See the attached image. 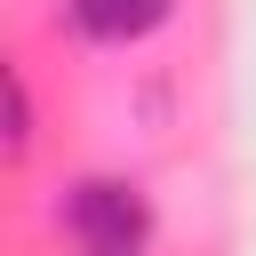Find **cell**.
<instances>
[{"label":"cell","instance_id":"obj_1","mask_svg":"<svg viewBox=\"0 0 256 256\" xmlns=\"http://www.w3.org/2000/svg\"><path fill=\"white\" fill-rule=\"evenodd\" d=\"M64 224H72V240H80L88 256H136L144 232H152V208H144V192L120 184V176H80V184L64 192Z\"/></svg>","mask_w":256,"mask_h":256},{"label":"cell","instance_id":"obj_2","mask_svg":"<svg viewBox=\"0 0 256 256\" xmlns=\"http://www.w3.org/2000/svg\"><path fill=\"white\" fill-rule=\"evenodd\" d=\"M176 0H72V24L88 40H144Z\"/></svg>","mask_w":256,"mask_h":256},{"label":"cell","instance_id":"obj_3","mask_svg":"<svg viewBox=\"0 0 256 256\" xmlns=\"http://www.w3.org/2000/svg\"><path fill=\"white\" fill-rule=\"evenodd\" d=\"M8 152L16 160L32 152V96H24V80H8Z\"/></svg>","mask_w":256,"mask_h":256}]
</instances>
